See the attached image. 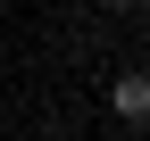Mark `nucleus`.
<instances>
[{
  "instance_id": "nucleus-1",
  "label": "nucleus",
  "mask_w": 150,
  "mask_h": 141,
  "mask_svg": "<svg viewBox=\"0 0 150 141\" xmlns=\"http://www.w3.org/2000/svg\"><path fill=\"white\" fill-rule=\"evenodd\" d=\"M108 108H117L125 125H150V75H117L108 83Z\"/></svg>"
}]
</instances>
